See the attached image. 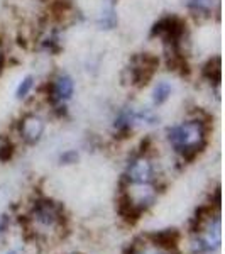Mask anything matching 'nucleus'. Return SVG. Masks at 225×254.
<instances>
[{
	"instance_id": "f3484780",
	"label": "nucleus",
	"mask_w": 225,
	"mask_h": 254,
	"mask_svg": "<svg viewBox=\"0 0 225 254\" xmlns=\"http://www.w3.org/2000/svg\"><path fill=\"white\" fill-rule=\"evenodd\" d=\"M3 68H5V55H3V51L0 49V75H2Z\"/></svg>"
},
{
	"instance_id": "6e6552de",
	"label": "nucleus",
	"mask_w": 225,
	"mask_h": 254,
	"mask_svg": "<svg viewBox=\"0 0 225 254\" xmlns=\"http://www.w3.org/2000/svg\"><path fill=\"white\" fill-rule=\"evenodd\" d=\"M117 210H118V214H120V217H124V220H127L130 224L136 222L142 214V212L132 203V200H130L125 188H122L120 195H118V198H117Z\"/></svg>"
},
{
	"instance_id": "6ab92c4d",
	"label": "nucleus",
	"mask_w": 225,
	"mask_h": 254,
	"mask_svg": "<svg viewBox=\"0 0 225 254\" xmlns=\"http://www.w3.org/2000/svg\"><path fill=\"white\" fill-rule=\"evenodd\" d=\"M122 254H137V251H136V246H130V248L125 249V251L122 253Z\"/></svg>"
},
{
	"instance_id": "412c9836",
	"label": "nucleus",
	"mask_w": 225,
	"mask_h": 254,
	"mask_svg": "<svg viewBox=\"0 0 225 254\" xmlns=\"http://www.w3.org/2000/svg\"><path fill=\"white\" fill-rule=\"evenodd\" d=\"M7 254H17V253H15V251H9V253H7Z\"/></svg>"
},
{
	"instance_id": "aec40b11",
	"label": "nucleus",
	"mask_w": 225,
	"mask_h": 254,
	"mask_svg": "<svg viewBox=\"0 0 225 254\" xmlns=\"http://www.w3.org/2000/svg\"><path fill=\"white\" fill-rule=\"evenodd\" d=\"M144 254H178V253H171V251H154V253H144Z\"/></svg>"
},
{
	"instance_id": "f8f14e48",
	"label": "nucleus",
	"mask_w": 225,
	"mask_h": 254,
	"mask_svg": "<svg viewBox=\"0 0 225 254\" xmlns=\"http://www.w3.org/2000/svg\"><path fill=\"white\" fill-rule=\"evenodd\" d=\"M171 93H173V85H171L169 81H166V80L158 81V83L154 85V88H153L154 105H158V107H159V105L166 104V102L169 100Z\"/></svg>"
},
{
	"instance_id": "1a4fd4ad",
	"label": "nucleus",
	"mask_w": 225,
	"mask_h": 254,
	"mask_svg": "<svg viewBox=\"0 0 225 254\" xmlns=\"http://www.w3.org/2000/svg\"><path fill=\"white\" fill-rule=\"evenodd\" d=\"M151 241L158 246V248L165 249V251H173L178 244L179 239V232L176 229H166V231H159L151 234Z\"/></svg>"
},
{
	"instance_id": "f03ea898",
	"label": "nucleus",
	"mask_w": 225,
	"mask_h": 254,
	"mask_svg": "<svg viewBox=\"0 0 225 254\" xmlns=\"http://www.w3.org/2000/svg\"><path fill=\"white\" fill-rule=\"evenodd\" d=\"M186 32V22L179 15H165L154 22L151 36L153 38H161L169 49H181V41Z\"/></svg>"
},
{
	"instance_id": "0eeeda50",
	"label": "nucleus",
	"mask_w": 225,
	"mask_h": 254,
	"mask_svg": "<svg viewBox=\"0 0 225 254\" xmlns=\"http://www.w3.org/2000/svg\"><path fill=\"white\" fill-rule=\"evenodd\" d=\"M19 132L22 139L29 144L38 142L44 132V121L36 114H26L19 122Z\"/></svg>"
},
{
	"instance_id": "9b49d317",
	"label": "nucleus",
	"mask_w": 225,
	"mask_h": 254,
	"mask_svg": "<svg viewBox=\"0 0 225 254\" xmlns=\"http://www.w3.org/2000/svg\"><path fill=\"white\" fill-rule=\"evenodd\" d=\"M202 76L210 83L219 85L222 80V60L220 56H212L202 66Z\"/></svg>"
},
{
	"instance_id": "9d476101",
	"label": "nucleus",
	"mask_w": 225,
	"mask_h": 254,
	"mask_svg": "<svg viewBox=\"0 0 225 254\" xmlns=\"http://www.w3.org/2000/svg\"><path fill=\"white\" fill-rule=\"evenodd\" d=\"M219 244H220V224H217L214 231H210L208 234L200 237L198 241H195L193 251L195 253H210L219 248Z\"/></svg>"
},
{
	"instance_id": "423d86ee",
	"label": "nucleus",
	"mask_w": 225,
	"mask_h": 254,
	"mask_svg": "<svg viewBox=\"0 0 225 254\" xmlns=\"http://www.w3.org/2000/svg\"><path fill=\"white\" fill-rule=\"evenodd\" d=\"M32 219L43 225H55L63 220L61 208L51 200H38L32 208Z\"/></svg>"
},
{
	"instance_id": "2eb2a0df",
	"label": "nucleus",
	"mask_w": 225,
	"mask_h": 254,
	"mask_svg": "<svg viewBox=\"0 0 225 254\" xmlns=\"http://www.w3.org/2000/svg\"><path fill=\"white\" fill-rule=\"evenodd\" d=\"M14 153H15L14 142L9 141V139H5V141L0 144V161H2V163L10 161L12 156H14Z\"/></svg>"
},
{
	"instance_id": "ddd939ff",
	"label": "nucleus",
	"mask_w": 225,
	"mask_h": 254,
	"mask_svg": "<svg viewBox=\"0 0 225 254\" xmlns=\"http://www.w3.org/2000/svg\"><path fill=\"white\" fill-rule=\"evenodd\" d=\"M215 5H219V0H190L188 2V9L195 15H212Z\"/></svg>"
},
{
	"instance_id": "a211bd4d",
	"label": "nucleus",
	"mask_w": 225,
	"mask_h": 254,
	"mask_svg": "<svg viewBox=\"0 0 225 254\" xmlns=\"http://www.w3.org/2000/svg\"><path fill=\"white\" fill-rule=\"evenodd\" d=\"M5 227H7V217L2 215V217H0V234L5 231Z\"/></svg>"
},
{
	"instance_id": "f257e3e1",
	"label": "nucleus",
	"mask_w": 225,
	"mask_h": 254,
	"mask_svg": "<svg viewBox=\"0 0 225 254\" xmlns=\"http://www.w3.org/2000/svg\"><path fill=\"white\" fill-rule=\"evenodd\" d=\"M208 126L202 119H191V121L181 122L173 126L168 130V141L174 147L183 159L193 161V159L205 149L207 146Z\"/></svg>"
},
{
	"instance_id": "39448f33",
	"label": "nucleus",
	"mask_w": 225,
	"mask_h": 254,
	"mask_svg": "<svg viewBox=\"0 0 225 254\" xmlns=\"http://www.w3.org/2000/svg\"><path fill=\"white\" fill-rule=\"evenodd\" d=\"M124 180L132 185H149L154 180V166L146 156L139 154L129 163L127 173L124 175Z\"/></svg>"
},
{
	"instance_id": "4468645a",
	"label": "nucleus",
	"mask_w": 225,
	"mask_h": 254,
	"mask_svg": "<svg viewBox=\"0 0 225 254\" xmlns=\"http://www.w3.org/2000/svg\"><path fill=\"white\" fill-rule=\"evenodd\" d=\"M34 76L32 75H27L24 76L22 80H20V83L17 85V90H15V97L19 98V100H24L29 93L32 92V88H34Z\"/></svg>"
},
{
	"instance_id": "7ed1b4c3",
	"label": "nucleus",
	"mask_w": 225,
	"mask_h": 254,
	"mask_svg": "<svg viewBox=\"0 0 225 254\" xmlns=\"http://www.w3.org/2000/svg\"><path fill=\"white\" fill-rule=\"evenodd\" d=\"M159 68V58L153 53H139L132 56L130 60V66L127 68L130 76V85L137 88H142L153 80Z\"/></svg>"
},
{
	"instance_id": "20e7f679",
	"label": "nucleus",
	"mask_w": 225,
	"mask_h": 254,
	"mask_svg": "<svg viewBox=\"0 0 225 254\" xmlns=\"http://www.w3.org/2000/svg\"><path fill=\"white\" fill-rule=\"evenodd\" d=\"M73 93H75V81L68 73L61 71L46 83L44 95L53 107H58V105H64V102H68Z\"/></svg>"
},
{
	"instance_id": "dca6fc26",
	"label": "nucleus",
	"mask_w": 225,
	"mask_h": 254,
	"mask_svg": "<svg viewBox=\"0 0 225 254\" xmlns=\"http://www.w3.org/2000/svg\"><path fill=\"white\" fill-rule=\"evenodd\" d=\"M76 159H78L76 151H66V153L61 156V163H63V165H73V163H76Z\"/></svg>"
}]
</instances>
